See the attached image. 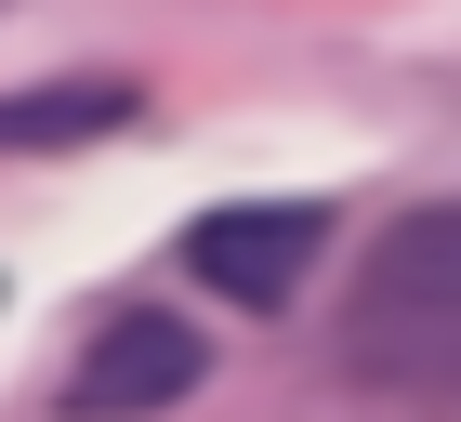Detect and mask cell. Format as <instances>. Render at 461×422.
I'll return each instance as SVG.
<instances>
[{
    "mask_svg": "<svg viewBox=\"0 0 461 422\" xmlns=\"http://www.w3.org/2000/svg\"><path fill=\"white\" fill-rule=\"evenodd\" d=\"M343 356L383 396L461 409V198H422L369 238V264L343 290Z\"/></svg>",
    "mask_w": 461,
    "mask_h": 422,
    "instance_id": "1",
    "label": "cell"
},
{
    "mask_svg": "<svg viewBox=\"0 0 461 422\" xmlns=\"http://www.w3.org/2000/svg\"><path fill=\"white\" fill-rule=\"evenodd\" d=\"M317 251H330L317 198H238V211H198V225H185L198 290H224V304H250V316H277L290 290L317 278Z\"/></svg>",
    "mask_w": 461,
    "mask_h": 422,
    "instance_id": "2",
    "label": "cell"
},
{
    "mask_svg": "<svg viewBox=\"0 0 461 422\" xmlns=\"http://www.w3.org/2000/svg\"><path fill=\"white\" fill-rule=\"evenodd\" d=\"M132 133V79H40V93H0V145H93Z\"/></svg>",
    "mask_w": 461,
    "mask_h": 422,
    "instance_id": "4",
    "label": "cell"
},
{
    "mask_svg": "<svg viewBox=\"0 0 461 422\" xmlns=\"http://www.w3.org/2000/svg\"><path fill=\"white\" fill-rule=\"evenodd\" d=\"M172 396H198V344H185L172 316H106L93 356H79V383H67V409L79 422H145V409H172Z\"/></svg>",
    "mask_w": 461,
    "mask_h": 422,
    "instance_id": "3",
    "label": "cell"
}]
</instances>
